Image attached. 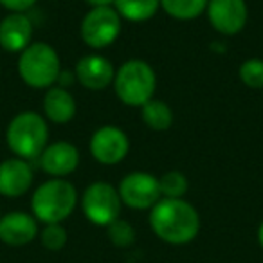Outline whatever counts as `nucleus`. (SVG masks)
<instances>
[{"mask_svg": "<svg viewBox=\"0 0 263 263\" xmlns=\"http://www.w3.org/2000/svg\"><path fill=\"white\" fill-rule=\"evenodd\" d=\"M74 76H76L78 83L83 88H88V90L94 92L105 90L106 87H110L114 83L116 67L103 54L92 52V54H85L78 60Z\"/></svg>", "mask_w": 263, "mask_h": 263, "instance_id": "nucleus-13", "label": "nucleus"}, {"mask_svg": "<svg viewBox=\"0 0 263 263\" xmlns=\"http://www.w3.org/2000/svg\"><path fill=\"white\" fill-rule=\"evenodd\" d=\"M80 150L69 141H54L38 157L40 168L51 179H67L80 166Z\"/></svg>", "mask_w": 263, "mask_h": 263, "instance_id": "nucleus-11", "label": "nucleus"}, {"mask_svg": "<svg viewBox=\"0 0 263 263\" xmlns=\"http://www.w3.org/2000/svg\"><path fill=\"white\" fill-rule=\"evenodd\" d=\"M38 240H40L44 249L51 252H60L65 249L67 241H69V234H67L63 223H45V226L40 227Z\"/></svg>", "mask_w": 263, "mask_h": 263, "instance_id": "nucleus-21", "label": "nucleus"}, {"mask_svg": "<svg viewBox=\"0 0 263 263\" xmlns=\"http://www.w3.org/2000/svg\"><path fill=\"white\" fill-rule=\"evenodd\" d=\"M80 208L92 226L106 229L110 223L121 218L123 202L114 184L106 180H96L83 190L80 197Z\"/></svg>", "mask_w": 263, "mask_h": 263, "instance_id": "nucleus-6", "label": "nucleus"}, {"mask_svg": "<svg viewBox=\"0 0 263 263\" xmlns=\"http://www.w3.org/2000/svg\"><path fill=\"white\" fill-rule=\"evenodd\" d=\"M114 8L123 20L141 24L157 15L161 0H114Z\"/></svg>", "mask_w": 263, "mask_h": 263, "instance_id": "nucleus-17", "label": "nucleus"}, {"mask_svg": "<svg viewBox=\"0 0 263 263\" xmlns=\"http://www.w3.org/2000/svg\"><path fill=\"white\" fill-rule=\"evenodd\" d=\"M121 31H123V18L114 6L88 9L80 26L81 40L94 51L110 47L121 36Z\"/></svg>", "mask_w": 263, "mask_h": 263, "instance_id": "nucleus-7", "label": "nucleus"}, {"mask_svg": "<svg viewBox=\"0 0 263 263\" xmlns=\"http://www.w3.org/2000/svg\"><path fill=\"white\" fill-rule=\"evenodd\" d=\"M0 216H2V213H0Z\"/></svg>", "mask_w": 263, "mask_h": 263, "instance_id": "nucleus-27", "label": "nucleus"}, {"mask_svg": "<svg viewBox=\"0 0 263 263\" xmlns=\"http://www.w3.org/2000/svg\"><path fill=\"white\" fill-rule=\"evenodd\" d=\"M112 87L123 105L141 108L155 98L157 74L144 60H128L119 65V69H116Z\"/></svg>", "mask_w": 263, "mask_h": 263, "instance_id": "nucleus-5", "label": "nucleus"}, {"mask_svg": "<svg viewBox=\"0 0 263 263\" xmlns=\"http://www.w3.org/2000/svg\"><path fill=\"white\" fill-rule=\"evenodd\" d=\"M154 234L168 245H187L200 233V215L186 198H161L150 209Z\"/></svg>", "mask_w": 263, "mask_h": 263, "instance_id": "nucleus-1", "label": "nucleus"}, {"mask_svg": "<svg viewBox=\"0 0 263 263\" xmlns=\"http://www.w3.org/2000/svg\"><path fill=\"white\" fill-rule=\"evenodd\" d=\"M18 76L29 88L47 90L62 76V60L47 42H33L18 54Z\"/></svg>", "mask_w": 263, "mask_h": 263, "instance_id": "nucleus-4", "label": "nucleus"}, {"mask_svg": "<svg viewBox=\"0 0 263 263\" xmlns=\"http://www.w3.org/2000/svg\"><path fill=\"white\" fill-rule=\"evenodd\" d=\"M80 204V195L67 179H49L31 195V215L42 223H63Z\"/></svg>", "mask_w": 263, "mask_h": 263, "instance_id": "nucleus-2", "label": "nucleus"}, {"mask_svg": "<svg viewBox=\"0 0 263 263\" xmlns=\"http://www.w3.org/2000/svg\"><path fill=\"white\" fill-rule=\"evenodd\" d=\"M205 15L216 33L236 36L247 26L249 8L245 0H209Z\"/></svg>", "mask_w": 263, "mask_h": 263, "instance_id": "nucleus-10", "label": "nucleus"}, {"mask_svg": "<svg viewBox=\"0 0 263 263\" xmlns=\"http://www.w3.org/2000/svg\"><path fill=\"white\" fill-rule=\"evenodd\" d=\"M162 198H184L190 190V180L179 170H170L159 177Z\"/></svg>", "mask_w": 263, "mask_h": 263, "instance_id": "nucleus-20", "label": "nucleus"}, {"mask_svg": "<svg viewBox=\"0 0 263 263\" xmlns=\"http://www.w3.org/2000/svg\"><path fill=\"white\" fill-rule=\"evenodd\" d=\"M76 99L65 87H51L45 90L42 112L47 121L54 124H67L76 117Z\"/></svg>", "mask_w": 263, "mask_h": 263, "instance_id": "nucleus-16", "label": "nucleus"}, {"mask_svg": "<svg viewBox=\"0 0 263 263\" xmlns=\"http://www.w3.org/2000/svg\"><path fill=\"white\" fill-rule=\"evenodd\" d=\"M85 4L90 6L92 8H110L114 6V0H85Z\"/></svg>", "mask_w": 263, "mask_h": 263, "instance_id": "nucleus-25", "label": "nucleus"}, {"mask_svg": "<svg viewBox=\"0 0 263 263\" xmlns=\"http://www.w3.org/2000/svg\"><path fill=\"white\" fill-rule=\"evenodd\" d=\"M6 143L15 157L34 161L49 144V123L34 110L18 112L6 128Z\"/></svg>", "mask_w": 263, "mask_h": 263, "instance_id": "nucleus-3", "label": "nucleus"}, {"mask_svg": "<svg viewBox=\"0 0 263 263\" xmlns=\"http://www.w3.org/2000/svg\"><path fill=\"white\" fill-rule=\"evenodd\" d=\"M256 238H258V243H259V247H261V251H263V220H261V223L258 226V233H256Z\"/></svg>", "mask_w": 263, "mask_h": 263, "instance_id": "nucleus-26", "label": "nucleus"}, {"mask_svg": "<svg viewBox=\"0 0 263 263\" xmlns=\"http://www.w3.org/2000/svg\"><path fill=\"white\" fill-rule=\"evenodd\" d=\"M38 0H0V6L8 13H26L36 4Z\"/></svg>", "mask_w": 263, "mask_h": 263, "instance_id": "nucleus-24", "label": "nucleus"}, {"mask_svg": "<svg viewBox=\"0 0 263 263\" xmlns=\"http://www.w3.org/2000/svg\"><path fill=\"white\" fill-rule=\"evenodd\" d=\"M40 233V222L31 213L9 211L0 216V241L8 247H26Z\"/></svg>", "mask_w": 263, "mask_h": 263, "instance_id": "nucleus-12", "label": "nucleus"}, {"mask_svg": "<svg viewBox=\"0 0 263 263\" xmlns=\"http://www.w3.org/2000/svg\"><path fill=\"white\" fill-rule=\"evenodd\" d=\"M34 182L33 166L20 157H9L0 162V195L6 198H20L29 193Z\"/></svg>", "mask_w": 263, "mask_h": 263, "instance_id": "nucleus-14", "label": "nucleus"}, {"mask_svg": "<svg viewBox=\"0 0 263 263\" xmlns=\"http://www.w3.org/2000/svg\"><path fill=\"white\" fill-rule=\"evenodd\" d=\"M117 191L123 205L134 211H150L162 198L159 177L141 170L124 175L117 186Z\"/></svg>", "mask_w": 263, "mask_h": 263, "instance_id": "nucleus-8", "label": "nucleus"}, {"mask_svg": "<svg viewBox=\"0 0 263 263\" xmlns=\"http://www.w3.org/2000/svg\"><path fill=\"white\" fill-rule=\"evenodd\" d=\"M240 81L249 88L261 90L263 88V60L261 58H249L241 62L238 69Z\"/></svg>", "mask_w": 263, "mask_h": 263, "instance_id": "nucleus-23", "label": "nucleus"}, {"mask_svg": "<svg viewBox=\"0 0 263 263\" xmlns=\"http://www.w3.org/2000/svg\"><path fill=\"white\" fill-rule=\"evenodd\" d=\"M33 44V22L26 13H8L0 20V47L6 52H22Z\"/></svg>", "mask_w": 263, "mask_h": 263, "instance_id": "nucleus-15", "label": "nucleus"}, {"mask_svg": "<svg viewBox=\"0 0 263 263\" xmlns=\"http://www.w3.org/2000/svg\"><path fill=\"white\" fill-rule=\"evenodd\" d=\"M209 0H161V9L170 18L187 22L205 13Z\"/></svg>", "mask_w": 263, "mask_h": 263, "instance_id": "nucleus-19", "label": "nucleus"}, {"mask_svg": "<svg viewBox=\"0 0 263 263\" xmlns=\"http://www.w3.org/2000/svg\"><path fill=\"white\" fill-rule=\"evenodd\" d=\"M106 234H108V240L114 247L126 249L130 245H134L136 241V229L128 220L117 218L116 222H112L106 227Z\"/></svg>", "mask_w": 263, "mask_h": 263, "instance_id": "nucleus-22", "label": "nucleus"}, {"mask_svg": "<svg viewBox=\"0 0 263 263\" xmlns=\"http://www.w3.org/2000/svg\"><path fill=\"white\" fill-rule=\"evenodd\" d=\"M88 150L96 162L103 166H116L126 159L130 139L123 128L116 124H103L92 134Z\"/></svg>", "mask_w": 263, "mask_h": 263, "instance_id": "nucleus-9", "label": "nucleus"}, {"mask_svg": "<svg viewBox=\"0 0 263 263\" xmlns=\"http://www.w3.org/2000/svg\"><path fill=\"white\" fill-rule=\"evenodd\" d=\"M141 121L154 132H166L172 128L175 116L172 106L162 99H150L146 105L141 106Z\"/></svg>", "mask_w": 263, "mask_h": 263, "instance_id": "nucleus-18", "label": "nucleus"}]
</instances>
